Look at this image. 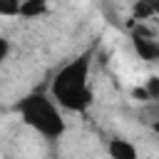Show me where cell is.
Instances as JSON below:
<instances>
[{
    "label": "cell",
    "mask_w": 159,
    "mask_h": 159,
    "mask_svg": "<svg viewBox=\"0 0 159 159\" xmlns=\"http://www.w3.org/2000/svg\"><path fill=\"white\" fill-rule=\"evenodd\" d=\"M154 7H157V15H159V0H154Z\"/></svg>",
    "instance_id": "obj_12"
},
{
    "label": "cell",
    "mask_w": 159,
    "mask_h": 159,
    "mask_svg": "<svg viewBox=\"0 0 159 159\" xmlns=\"http://www.w3.org/2000/svg\"><path fill=\"white\" fill-rule=\"evenodd\" d=\"M47 12V0H25L20 7V17H40Z\"/></svg>",
    "instance_id": "obj_6"
},
{
    "label": "cell",
    "mask_w": 159,
    "mask_h": 159,
    "mask_svg": "<svg viewBox=\"0 0 159 159\" xmlns=\"http://www.w3.org/2000/svg\"><path fill=\"white\" fill-rule=\"evenodd\" d=\"M157 15V7H154V0H134L132 2V20H149Z\"/></svg>",
    "instance_id": "obj_5"
},
{
    "label": "cell",
    "mask_w": 159,
    "mask_h": 159,
    "mask_svg": "<svg viewBox=\"0 0 159 159\" xmlns=\"http://www.w3.org/2000/svg\"><path fill=\"white\" fill-rule=\"evenodd\" d=\"M132 97L139 99V102H149V92H147L144 84H142V87H134V89H132Z\"/></svg>",
    "instance_id": "obj_10"
},
{
    "label": "cell",
    "mask_w": 159,
    "mask_h": 159,
    "mask_svg": "<svg viewBox=\"0 0 159 159\" xmlns=\"http://www.w3.org/2000/svg\"><path fill=\"white\" fill-rule=\"evenodd\" d=\"M134 50H137V55L142 57V60H157L159 57V45L157 42H152L149 37H142V35H134Z\"/></svg>",
    "instance_id": "obj_4"
},
{
    "label": "cell",
    "mask_w": 159,
    "mask_h": 159,
    "mask_svg": "<svg viewBox=\"0 0 159 159\" xmlns=\"http://www.w3.org/2000/svg\"><path fill=\"white\" fill-rule=\"evenodd\" d=\"M22 2H25V0H0V15H2V17H15V15H20Z\"/></svg>",
    "instance_id": "obj_7"
},
{
    "label": "cell",
    "mask_w": 159,
    "mask_h": 159,
    "mask_svg": "<svg viewBox=\"0 0 159 159\" xmlns=\"http://www.w3.org/2000/svg\"><path fill=\"white\" fill-rule=\"evenodd\" d=\"M17 114H20V119L30 129H35L37 134H42L45 139H60L67 132L65 117L60 112V104L52 97L42 94V92L25 94L17 102Z\"/></svg>",
    "instance_id": "obj_2"
},
{
    "label": "cell",
    "mask_w": 159,
    "mask_h": 159,
    "mask_svg": "<svg viewBox=\"0 0 159 159\" xmlns=\"http://www.w3.org/2000/svg\"><path fill=\"white\" fill-rule=\"evenodd\" d=\"M107 154H109V159H139L137 147L124 137H112L107 142Z\"/></svg>",
    "instance_id": "obj_3"
},
{
    "label": "cell",
    "mask_w": 159,
    "mask_h": 159,
    "mask_svg": "<svg viewBox=\"0 0 159 159\" xmlns=\"http://www.w3.org/2000/svg\"><path fill=\"white\" fill-rule=\"evenodd\" d=\"M89 67L92 55L84 52L75 60H70L52 80L50 94L60 104V109L67 112H87L94 102V92L89 87Z\"/></svg>",
    "instance_id": "obj_1"
},
{
    "label": "cell",
    "mask_w": 159,
    "mask_h": 159,
    "mask_svg": "<svg viewBox=\"0 0 159 159\" xmlns=\"http://www.w3.org/2000/svg\"><path fill=\"white\" fill-rule=\"evenodd\" d=\"M7 55H10V40L5 35H0V65L7 60Z\"/></svg>",
    "instance_id": "obj_9"
},
{
    "label": "cell",
    "mask_w": 159,
    "mask_h": 159,
    "mask_svg": "<svg viewBox=\"0 0 159 159\" xmlns=\"http://www.w3.org/2000/svg\"><path fill=\"white\" fill-rule=\"evenodd\" d=\"M144 87H147V92H149V99L159 102V75L147 77V80H144Z\"/></svg>",
    "instance_id": "obj_8"
},
{
    "label": "cell",
    "mask_w": 159,
    "mask_h": 159,
    "mask_svg": "<svg viewBox=\"0 0 159 159\" xmlns=\"http://www.w3.org/2000/svg\"><path fill=\"white\" fill-rule=\"evenodd\" d=\"M152 129H154V132L159 134V119H157V122H152Z\"/></svg>",
    "instance_id": "obj_11"
}]
</instances>
